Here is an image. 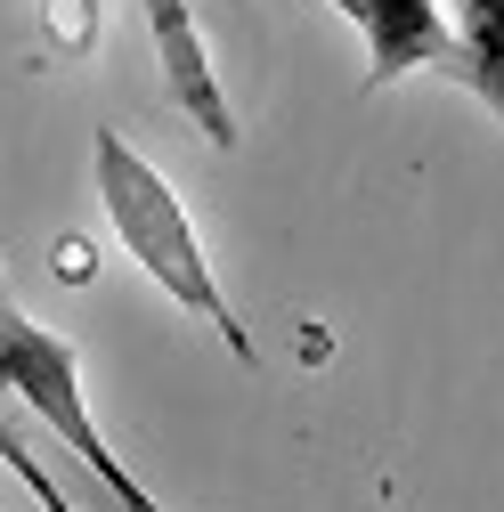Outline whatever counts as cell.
<instances>
[{"instance_id":"6da1fadb","label":"cell","mask_w":504,"mask_h":512,"mask_svg":"<svg viewBox=\"0 0 504 512\" xmlns=\"http://www.w3.org/2000/svg\"><path fill=\"white\" fill-rule=\"evenodd\" d=\"M90 171H98V204H106L122 252H131V261H139L179 309H196L204 326L228 342L236 366H261V350H252V334H244V317L228 309V293H220V277H212V261H204L196 228H187V204L171 196V179H163L131 139H122V131H98Z\"/></svg>"},{"instance_id":"7a4b0ae2","label":"cell","mask_w":504,"mask_h":512,"mask_svg":"<svg viewBox=\"0 0 504 512\" xmlns=\"http://www.w3.org/2000/svg\"><path fill=\"white\" fill-rule=\"evenodd\" d=\"M0 399H25L57 439H66V456H82V472L98 480V496L114 512H163L131 480V464L98 439V423L82 407V358H74V342L49 334V326H33V317L9 301V277H0Z\"/></svg>"},{"instance_id":"3957f363","label":"cell","mask_w":504,"mask_h":512,"mask_svg":"<svg viewBox=\"0 0 504 512\" xmlns=\"http://www.w3.org/2000/svg\"><path fill=\"white\" fill-rule=\"evenodd\" d=\"M334 9L366 33V90H383L399 74L456 66V41H448V0H334Z\"/></svg>"},{"instance_id":"277c9868","label":"cell","mask_w":504,"mask_h":512,"mask_svg":"<svg viewBox=\"0 0 504 512\" xmlns=\"http://www.w3.org/2000/svg\"><path fill=\"white\" fill-rule=\"evenodd\" d=\"M139 9H147V33H155V66H163L171 106L196 122L212 147H236L244 131H236V114L220 98V74H212V57H204V33H196V17H187V0H139Z\"/></svg>"},{"instance_id":"5b68a950","label":"cell","mask_w":504,"mask_h":512,"mask_svg":"<svg viewBox=\"0 0 504 512\" xmlns=\"http://www.w3.org/2000/svg\"><path fill=\"white\" fill-rule=\"evenodd\" d=\"M456 66L448 82H464L496 122H504V0H456Z\"/></svg>"},{"instance_id":"8992f818","label":"cell","mask_w":504,"mask_h":512,"mask_svg":"<svg viewBox=\"0 0 504 512\" xmlns=\"http://www.w3.org/2000/svg\"><path fill=\"white\" fill-rule=\"evenodd\" d=\"M98 33H106V0H41V41H49V57L82 66V57H98Z\"/></svg>"},{"instance_id":"52a82bcc","label":"cell","mask_w":504,"mask_h":512,"mask_svg":"<svg viewBox=\"0 0 504 512\" xmlns=\"http://www.w3.org/2000/svg\"><path fill=\"white\" fill-rule=\"evenodd\" d=\"M0 464H9V472H17V480H25V488L49 504V512H74V496H66V488H57V480L33 464V447H25V431L9 423V407H0Z\"/></svg>"}]
</instances>
